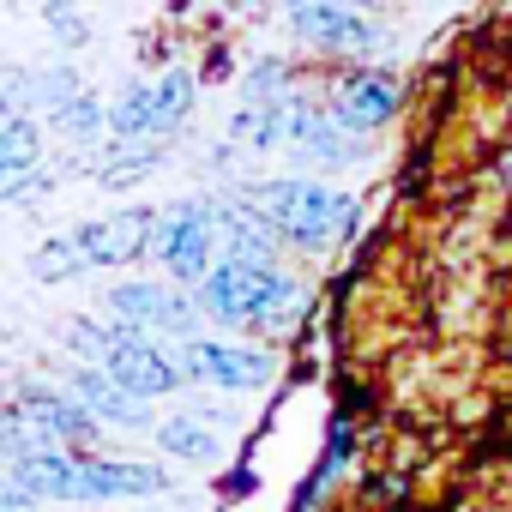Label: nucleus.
Here are the masks:
<instances>
[{
	"label": "nucleus",
	"mask_w": 512,
	"mask_h": 512,
	"mask_svg": "<svg viewBox=\"0 0 512 512\" xmlns=\"http://www.w3.org/2000/svg\"><path fill=\"white\" fill-rule=\"evenodd\" d=\"M13 482L31 500H55V506H85V452L79 446H37L25 458L7 464Z\"/></svg>",
	"instance_id": "15"
},
{
	"label": "nucleus",
	"mask_w": 512,
	"mask_h": 512,
	"mask_svg": "<svg viewBox=\"0 0 512 512\" xmlns=\"http://www.w3.org/2000/svg\"><path fill=\"white\" fill-rule=\"evenodd\" d=\"M500 181H506V187H512V157H506V163H500Z\"/></svg>",
	"instance_id": "25"
},
{
	"label": "nucleus",
	"mask_w": 512,
	"mask_h": 512,
	"mask_svg": "<svg viewBox=\"0 0 512 512\" xmlns=\"http://www.w3.org/2000/svg\"><path fill=\"white\" fill-rule=\"evenodd\" d=\"M103 314H115L151 338H175V344L199 338V326H205L187 284H151V278H121L115 290H103Z\"/></svg>",
	"instance_id": "7"
},
{
	"label": "nucleus",
	"mask_w": 512,
	"mask_h": 512,
	"mask_svg": "<svg viewBox=\"0 0 512 512\" xmlns=\"http://www.w3.org/2000/svg\"><path fill=\"white\" fill-rule=\"evenodd\" d=\"M290 91H296V61H284V55H260L241 73V103H272Z\"/></svg>",
	"instance_id": "23"
},
{
	"label": "nucleus",
	"mask_w": 512,
	"mask_h": 512,
	"mask_svg": "<svg viewBox=\"0 0 512 512\" xmlns=\"http://www.w3.org/2000/svg\"><path fill=\"white\" fill-rule=\"evenodd\" d=\"M326 109H332L350 133L374 139V133L404 109V85H398L392 67H380V61H356V67L326 91Z\"/></svg>",
	"instance_id": "11"
},
{
	"label": "nucleus",
	"mask_w": 512,
	"mask_h": 512,
	"mask_svg": "<svg viewBox=\"0 0 512 512\" xmlns=\"http://www.w3.org/2000/svg\"><path fill=\"white\" fill-rule=\"evenodd\" d=\"M13 398H19V410H25L55 446H79V452H91V446L103 440V422L67 392V380H61V386H49V380H19Z\"/></svg>",
	"instance_id": "13"
},
{
	"label": "nucleus",
	"mask_w": 512,
	"mask_h": 512,
	"mask_svg": "<svg viewBox=\"0 0 512 512\" xmlns=\"http://www.w3.org/2000/svg\"><path fill=\"white\" fill-rule=\"evenodd\" d=\"M169 163V145L163 139H109L103 151H97V181L109 187V193H133L145 175H157Z\"/></svg>",
	"instance_id": "17"
},
{
	"label": "nucleus",
	"mask_w": 512,
	"mask_h": 512,
	"mask_svg": "<svg viewBox=\"0 0 512 512\" xmlns=\"http://www.w3.org/2000/svg\"><path fill=\"white\" fill-rule=\"evenodd\" d=\"M290 97H272V103H235L229 115V145L235 151H284L290 145Z\"/></svg>",
	"instance_id": "18"
},
{
	"label": "nucleus",
	"mask_w": 512,
	"mask_h": 512,
	"mask_svg": "<svg viewBox=\"0 0 512 512\" xmlns=\"http://www.w3.org/2000/svg\"><path fill=\"white\" fill-rule=\"evenodd\" d=\"M193 302L211 326L223 332H253V338H290L302 308H308V284L290 278L284 266H247V260H217L199 284Z\"/></svg>",
	"instance_id": "1"
},
{
	"label": "nucleus",
	"mask_w": 512,
	"mask_h": 512,
	"mask_svg": "<svg viewBox=\"0 0 512 512\" xmlns=\"http://www.w3.org/2000/svg\"><path fill=\"white\" fill-rule=\"evenodd\" d=\"M151 440H157L169 458H181V464H217V458H223V440L211 434L205 416H163V422L151 428Z\"/></svg>",
	"instance_id": "21"
},
{
	"label": "nucleus",
	"mask_w": 512,
	"mask_h": 512,
	"mask_svg": "<svg viewBox=\"0 0 512 512\" xmlns=\"http://www.w3.org/2000/svg\"><path fill=\"white\" fill-rule=\"evenodd\" d=\"M284 31L302 49L338 55V61H380L392 49V31L374 13H362V7H344V0H290Z\"/></svg>",
	"instance_id": "5"
},
{
	"label": "nucleus",
	"mask_w": 512,
	"mask_h": 512,
	"mask_svg": "<svg viewBox=\"0 0 512 512\" xmlns=\"http://www.w3.org/2000/svg\"><path fill=\"white\" fill-rule=\"evenodd\" d=\"M217 260H223V235H217V199L211 193H187V199H175V205L157 211L151 266L169 284H187L193 290Z\"/></svg>",
	"instance_id": "4"
},
{
	"label": "nucleus",
	"mask_w": 512,
	"mask_h": 512,
	"mask_svg": "<svg viewBox=\"0 0 512 512\" xmlns=\"http://www.w3.org/2000/svg\"><path fill=\"white\" fill-rule=\"evenodd\" d=\"M109 139H157V127H151V79H127L109 97Z\"/></svg>",
	"instance_id": "22"
},
{
	"label": "nucleus",
	"mask_w": 512,
	"mask_h": 512,
	"mask_svg": "<svg viewBox=\"0 0 512 512\" xmlns=\"http://www.w3.org/2000/svg\"><path fill=\"white\" fill-rule=\"evenodd\" d=\"M290 163L296 169H350V163H362L368 157V145H362V133H350L332 109H326V97H308V91H296V103H290Z\"/></svg>",
	"instance_id": "9"
},
{
	"label": "nucleus",
	"mask_w": 512,
	"mask_h": 512,
	"mask_svg": "<svg viewBox=\"0 0 512 512\" xmlns=\"http://www.w3.org/2000/svg\"><path fill=\"white\" fill-rule=\"evenodd\" d=\"M241 193L278 223L284 247L296 253H332L356 223V199L320 175H272V181H247Z\"/></svg>",
	"instance_id": "3"
},
{
	"label": "nucleus",
	"mask_w": 512,
	"mask_h": 512,
	"mask_svg": "<svg viewBox=\"0 0 512 512\" xmlns=\"http://www.w3.org/2000/svg\"><path fill=\"white\" fill-rule=\"evenodd\" d=\"M193 103H199L193 67H163V73L151 79V127H157V139H175V133L193 121Z\"/></svg>",
	"instance_id": "20"
},
{
	"label": "nucleus",
	"mask_w": 512,
	"mask_h": 512,
	"mask_svg": "<svg viewBox=\"0 0 512 512\" xmlns=\"http://www.w3.org/2000/svg\"><path fill=\"white\" fill-rule=\"evenodd\" d=\"M187 386H211V392H260L278 374V356L266 344H229V338H181L175 344Z\"/></svg>",
	"instance_id": "8"
},
{
	"label": "nucleus",
	"mask_w": 512,
	"mask_h": 512,
	"mask_svg": "<svg viewBox=\"0 0 512 512\" xmlns=\"http://www.w3.org/2000/svg\"><path fill=\"white\" fill-rule=\"evenodd\" d=\"M175 476L163 464H145V458H115V452H85V506L91 500H157L169 494Z\"/></svg>",
	"instance_id": "16"
},
{
	"label": "nucleus",
	"mask_w": 512,
	"mask_h": 512,
	"mask_svg": "<svg viewBox=\"0 0 512 512\" xmlns=\"http://www.w3.org/2000/svg\"><path fill=\"white\" fill-rule=\"evenodd\" d=\"M127 392H139V398H175L181 386H187V368H181V356L169 350V344H157L151 332H139V326H127V320H103V356H97Z\"/></svg>",
	"instance_id": "6"
},
{
	"label": "nucleus",
	"mask_w": 512,
	"mask_h": 512,
	"mask_svg": "<svg viewBox=\"0 0 512 512\" xmlns=\"http://www.w3.org/2000/svg\"><path fill=\"white\" fill-rule=\"evenodd\" d=\"M151 229H157L151 205H121V211L85 217V223L49 235L31 253V278L37 284H67V278H85V272H115V266H133V260H151Z\"/></svg>",
	"instance_id": "2"
},
{
	"label": "nucleus",
	"mask_w": 512,
	"mask_h": 512,
	"mask_svg": "<svg viewBox=\"0 0 512 512\" xmlns=\"http://www.w3.org/2000/svg\"><path fill=\"white\" fill-rule=\"evenodd\" d=\"M43 151V115H0V205H37L55 193Z\"/></svg>",
	"instance_id": "10"
},
{
	"label": "nucleus",
	"mask_w": 512,
	"mask_h": 512,
	"mask_svg": "<svg viewBox=\"0 0 512 512\" xmlns=\"http://www.w3.org/2000/svg\"><path fill=\"white\" fill-rule=\"evenodd\" d=\"M217 199V235H223V260H247V266H278L284 235L278 223L253 205L241 187L235 193H211Z\"/></svg>",
	"instance_id": "14"
},
{
	"label": "nucleus",
	"mask_w": 512,
	"mask_h": 512,
	"mask_svg": "<svg viewBox=\"0 0 512 512\" xmlns=\"http://www.w3.org/2000/svg\"><path fill=\"white\" fill-rule=\"evenodd\" d=\"M43 127H55L61 145H73V151H103L109 145V103L91 91H73L55 115H43Z\"/></svg>",
	"instance_id": "19"
},
{
	"label": "nucleus",
	"mask_w": 512,
	"mask_h": 512,
	"mask_svg": "<svg viewBox=\"0 0 512 512\" xmlns=\"http://www.w3.org/2000/svg\"><path fill=\"white\" fill-rule=\"evenodd\" d=\"M37 446H55V440L19 410V398L0 404V464H13V458H25V452H37Z\"/></svg>",
	"instance_id": "24"
},
{
	"label": "nucleus",
	"mask_w": 512,
	"mask_h": 512,
	"mask_svg": "<svg viewBox=\"0 0 512 512\" xmlns=\"http://www.w3.org/2000/svg\"><path fill=\"white\" fill-rule=\"evenodd\" d=\"M67 392H73V398L103 422V428H121V434H151V428H157L151 398L127 392L103 362H73V368H67Z\"/></svg>",
	"instance_id": "12"
}]
</instances>
